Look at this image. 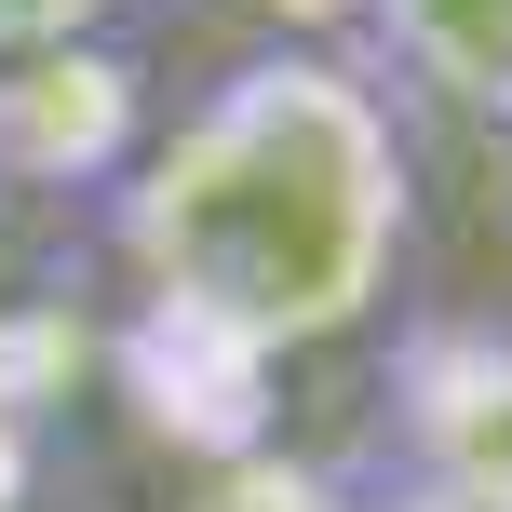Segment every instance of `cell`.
I'll use <instances>...</instances> for the list:
<instances>
[{
    "label": "cell",
    "mask_w": 512,
    "mask_h": 512,
    "mask_svg": "<svg viewBox=\"0 0 512 512\" xmlns=\"http://www.w3.org/2000/svg\"><path fill=\"white\" fill-rule=\"evenodd\" d=\"M95 243L135 310H189L256 364L351 351L418 256V122L364 41H243L149 122Z\"/></svg>",
    "instance_id": "obj_1"
},
{
    "label": "cell",
    "mask_w": 512,
    "mask_h": 512,
    "mask_svg": "<svg viewBox=\"0 0 512 512\" xmlns=\"http://www.w3.org/2000/svg\"><path fill=\"white\" fill-rule=\"evenodd\" d=\"M378 472H391V512H512V337L499 324L432 310L391 337Z\"/></svg>",
    "instance_id": "obj_2"
},
{
    "label": "cell",
    "mask_w": 512,
    "mask_h": 512,
    "mask_svg": "<svg viewBox=\"0 0 512 512\" xmlns=\"http://www.w3.org/2000/svg\"><path fill=\"white\" fill-rule=\"evenodd\" d=\"M149 122H162V54L135 41V14L0 54V189L14 203H108Z\"/></svg>",
    "instance_id": "obj_3"
},
{
    "label": "cell",
    "mask_w": 512,
    "mask_h": 512,
    "mask_svg": "<svg viewBox=\"0 0 512 512\" xmlns=\"http://www.w3.org/2000/svg\"><path fill=\"white\" fill-rule=\"evenodd\" d=\"M364 68L405 95V122L512 149V0H364Z\"/></svg>",
    "instance_id": "obj_4"
},
{
    "label": "cell",
    "mask_w": 512,
    "mask_h": 512,
    "mask_svg": "<svg viewBox=\"0 0 512 512\" xmlns=\"http://www.w3.org/2000/svg\"><path fill=\"white\" fill-rule=\"evenodd\" d=\"M176 27H216V41H364V0H162Z\"/></svg>",
    "instance_id": "obj_5"
},
{
    "label": "cell",
    "mask_w": 512,
    "mask_h": 512,
    "mask_svg": "<svg viewBox=\"0 0 512 512\" xmlns=\"http://www.w3.org/2000/svg\"><path fill=\"white\" fill-rule=\"evenodd\" d=\"M135 0H0V54H27V41H81V27H122Z\"/></svg>",
    "instance_id": "obj_6"
},
{
    "label": "cell",
    "mask_w": 512,
    "mask_h": 512,
    "mask_svg": "<svg viewBox=\"0 0 512 512\" xmlns=\"http://www.w3.org/2000/svg\"><path fill=\"white\" fill-rule=\"evenodd\" d=\"M14 216H27V203H14V189H0V256H14Z\"/></svg>",
    "instance_id": "obj_7"
},
{
    "label": "cell",
    "mask_w": 512,
    "mask_h": 512,
    "mask_svg": "<svg viewBox=\"0 0 512 512\" xmlns=\"http://www.w3.org/2000/svg\"><path fill=\"white\" fill-rule=\"evenodd\" d=\"M499 162H512V149H499Z\"/></svg>",
    "instance_id": "obj_8"
}]
</instances>
